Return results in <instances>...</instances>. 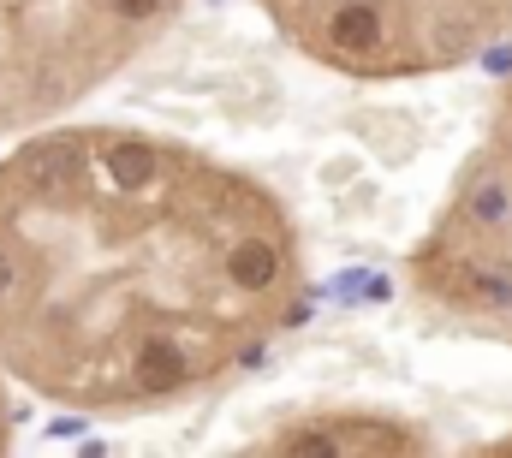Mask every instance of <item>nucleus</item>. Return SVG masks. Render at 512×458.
<instances>
[{"label":"nucleus","instance_id":"f03ea898","mask_svg":"<svg viewBox=\"0 0 512 458\" xmlns=\"http://www.w3.org/2000/svg\"><path fill=\"white\" fill-rule=\"evenodd\" d=\"M191 0H0V131L48 125L149 54Z\"/></svg>","mask_w":512,"mask_h":458},{"label":"nucleus","instance_id":"f257e3e1","mask_svg":"<svg viewBox=\"0 0 512 458\" xmlns=\"http://www.w3.org/2000/svg\"><path fill=\"white\" fill-rule=\"evenodd\" d=\"M304 304L292 209L209 149L137 125H54L0 155V369L48 405H185Z\"/></svg>","mask_w":512,"mask_h":458},{"label":"nucleus","instance_id":"20e7f679","mask_svg":"<svg viewBox=\"0 0 512 458\" xmlns=\"http://www.w3.org/2000/svg\"><path fill=\"white\" fill-rule=\"evenodd\" d=\"M411 292L441 322L512 345V84L411 256Z\"/></svg>","mask_w":512,"mask_h":458},{"label":"nucleus","instance_id":"7ed1b4c3","mask_svg":"<svg viewBox=\"0 0 512 458\" xmlns=\"http://www.w3.org/2000/svg\"><path fill=\"white\" fill-rule=\"evenodd\" d=\"M286 48L358 78H435L512 30V0H256Z\"/></svg>","mask_w":512,"mask_h":458},{"label":"nucleus","instance_id":"39448f33","mask_svg":"<svg viewBox=\"0 0 512 458\" xmlns=\"http://www.w3.org/2000/svg\"><path fill=\"white\" fill-rule=\"evenodd\" d=\"M12 447V393H6V369H0V453Z\"/></svg>","mask_w":512,"mask_h":458}]
</instances>
